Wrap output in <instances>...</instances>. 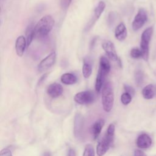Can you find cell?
<instances>
[{"label": "cell", "mask_w": 156, "mask_h": 156, "mask_svg": "<svg viewBox=\"0 0 156 156\" xmlns=\"http://www.w3.org/2000/svg\"><path fill=\"white\" fill-rule=\"evenodd\" d=\"M61 82L65 85H73L77 82V79L73 74L66 73L62 75L60 77Z\"/></svg>", "instance_id": "cell-17"}, {"label": "cell", "mask_w": 156, "mask_h": 156, "mask_svg": "<svg viewBox=\"0 0 156 156\" xmlns=\"http://www.w3.org/2000/svg\"><path fill=\"white\" fill-rule=\"evenodd\" d=\"M56 60V53L52 52L43 59L38 65V71L42 73L50 68L55 63Z\"/></svg>", "instance_id": "cell-7"}, {"label": "cell", "mask_w": 156, "mask_h": 156, "mask_svg": "<svg viewBox=\"0 0 156 156\" xmlns=\"http://www.w3.org/2000/svg\"><path fill=\"white\" fill-rule=\"evenodd\" d=\"M124 90L126 91V93L130 94L132 96H134V94H135V90H134V88L132 87H131V86H130L129 85L125 84L124 85Z\"/></svg>", "instance_id": "cell-26"}, {"label": "cell", "mask_w": 156, "mask_h": 156, "mask_svg": "<svg viewBox=\"0 0 156 156\" xmlns=\"http://www.w3.org/2000/svg\"><path fill=\"white\" fill-rule=\"evenodd\" d=\"M94 94L90 91H83L79 92L76 94L74 98L75 102L81 105L91 104L94 101Z\"/></svg>", "instance_id": "cell-5"}, {"label": "cell", "mask_w": 156, "mask_h": 156, "mask_svg": "<svg viewBox=\"0 0 156 156\" xmlns=\"http://www.w3.org/2000/svg\"><path fill=\"white\" fill-rule=\"evenodd\" d=\"M136 143L139 148L147 149L151 146L152 141L149 135L144 133L138 136Z\"/></svg>", "instance_id": "cell-9"}, {"label": "cell", "mask_w": 156, "mask_h": 156, "mask_svg": "<svg viewBox=\"0 0 156 156\" xmlns=\"http://www.w3.org/2000/svg\"><path fill=\"white\" fill-rule=\"evenodd\" d=\"M115 126L113 124H110L107 130L104 138L99 142L96 147V152L98 156H103L111 146L115 135Z\"/></svg>", "instance_id": "cell-2"}, {"label": "cell", "mask_w": 156, "mask_h": 156, "mask_svg": "<svg viewBox=\"0 0 156 156\" xmlns=\"http://www.w3.org/2000/svg\"><path fill=\"white\" fill-rule=\"evenodd\" d=\"M62 93L63 87L60 84L57 83H52L47 88L48 94L52 98H56L60 96Z\"/></svg>", "instance_id": "cell-10"}, {"label": "cell", "mask_w": 156, "mask_h": 156, "mask_svg": "<svg viewBox=\"0 0 156 156\" xmlns=\"http://www.w3.org/2000/svg\"><path fill=\"white\" fill-rule=\"evenodd\" d=\"M34 27L35 26H34L33 24H30L26 29V41L27 46H29L34 38Z\"/></svg>", "instance_id": "cell-20"}, {"label": "cell", "mask_w": 156, "mask_h": 156, "mask_svg": "<svg viewBox=\"0 0 156 156\" xmlns=\"http://www.w3.org/2000/svg\"><path fill=\"white\" fill-rule=\"evenodd\" d=\"M0 156H12V154L9 149L5 148L1 150L0 152Z\"/></svg>", "instance_id": "cell-28"}, {"label": "cell", "mask_w": 156, "mask_h": 156, "mask_svg": "<svg viewBox=\"0 0 156 156\" xmlns=\"http://www.w3.org/2000/svg\"><path fill=\"white\" fill-rule=\"evenodd\" d=\"M26 46H27V45L26 38L23 35L19 36L16 40L15 46L16 54L19 57L23 56Z\"/></svg>", "instance_id": "cell-11"}, {"label": "cell", "mask_w": 156, "mask_h": 156, "mask_svg": "<svg viewBox=\"0 0 156 156\" xmlns=\"http://www.w3.org/2000/svg\"><path fill=\"white\" fill-rule=\"evenodd\" d=\"M102 47L105 51L106 55L110 60L115 62L119 61V59L118 58L117 54L116 52L114 44L112 42L110 41H105L103 43V44H102Z\"/></svg>", "instance_id": "cell-8"}, {"label": "cell", "mask_w": 156, "mask_h": 156, "mask_svg": "<svg viewBox=\"0 0 156 156\" xmlns=\"http://www.w3.org/2000/svg\"><path fill=\"white\" fill-rule=\"evenodd\" d=\"M153 33L152 27L146 28L141 34L140 49L142 52V58L147 61L149 58V44Z\"/></svg>", "instance_id": "cell-4"}, {"label": "cell", "mask_w": 156, "mask_h": 156, "mask_svg": "<svg viewBox=\"0 0 156 156\" xmlns=\"http://www.w3.org/2000/svg\"><path fill=\"white\" fill-rule=\"evenodd\" d=\"M105 8V4L104 1H99L98 4L97 5V6L95 7L94 10V15H93V17L92 20L89 23V26L87 28H90L92 26V25H93V24L96 22V20H98L99 17L101 16V14L102 13V12H104V9Z\"/></svg>", "instance_id": "cell-12"}, {"label": "cell", "mask_w": 156, "mask_h": 156, "mask_svg": "<svg viewBox=\"0 0 156 156\" xmlns=\"http://www.w3.org/2000/svg\"><path fill=\"white\" fill-rule=\"evenodd\" d=\"M82 72L83 77L86 79L90 77V76H91L92 73V66L88 62L84 60L82 66Z\"/></svg>", "instance_id": "cell-19"}, {"label": "cell", "mask_w": 156, "mask_h": 156, "mask_svg": "<svg viewBox=\"0 0 156 156\" xmlns=\"http://www.w3.org/2000/svg\"><path fill=\"white\" fill-rule=\"evenodd\" d=\"M43 156H51V153L49 152H46L44 154H43Z\"/></svg>", "instance_id": "cell-32"}, {"label": "cell", "mask_w": 156, "mask_h": 156, "mask_svg": "<svg viewBox=\"0 0 156 156\" xmlns=\"http://www.w3.org/2000/svg\"><path fill=\"white\" fill-rule=\"evenodd\" d=\"M142 95L146 99H151L156 95V86L149 84L144 87L142 90Z\"/></svg>", "instance_id": "cell-14"}, {"label": "cell", "mask_w": 156, "mask_h": 156, "mask_svg": "<svg viewBox=\"0 0 156 156\" xmlns=\"http://www.w3.org/2000/svg\"><path fill=\"white\" fill-rule=\"evenodd\" d=\"M132 96L130 94L125 92L121 96V101L122 104L126 105H128L132 101Z\"/></svg>", "instance_id": "cell-24"}, {"label": "cell", "mask_w": 156, "mask_h": 156, "mask_svg": "<svg viewBox=\"0 0 156 156\" xmlns=\"http://www.w3.org/2000/svg\"><path fill=\"white\" fill-rule=\"evenodd\" d=\"M104 124H105L104 120L102 119H99L97 120L92 126L91 131L94 140L99 136L102 130V129L104 126Z\"/></svg>", "instance_id": "cell-15"}, {"label": "cell", "mask_w": 156, "mask_h": 156, "mask_svg": "<svg viewBox=\"0 0 156 156\" xmlns=\"http://www.w3.org/2000/svg\"><path fill=\"white\" fill-rule=\"evenodd\" d=\"M127 35V31L125 24L123 23H119L115 28V36L119 41H123L126 39Z\"/></svg>", "instance_id": "cell-13"}, {"label": "cell", "mask_w": 156, "mask_h": 156, "mask_svg": "<svg viewBox=\"0 0 156 156\" xmlns=\"http://www.w3.org/2000/svg\"><path fill=\"white\" fill-rule=\"evenodd\" d=\"M82 116H80V115H77V116H76V119H75V122L74 124H77V126L74 125V132H75V134L76 133H79L80 131V129L82 128Z\"/></svg>", "instance_id": "cell-23"}, {"label": "cell", "mask_w": 156, "mask_h": 156, "mask_svg": "<svg viewBox=\"0 0 156 156\" xmlns=\"http://www.w3.org/2000/svg\"><path fill=\"white\" fill-rule=\"evenodd\" d=\"M99 71L102 72L104 75H107L110 71V63L108 58L105 56H101L99 59Z\"/></svg>", "instance_id": "cell-16"}, {"label": "cell", "mask_w": 156, "mask_h": 156, "mask_svg": "<svg viewBox=\"0 0 156 156\" xmlns=\"http://www.w3.org/2000/svg\"><path fill=\"white\" fill-rule=\"evenodd\" d=\"M47 75H48V73H45L43 76H42L40 77V79L39 80H38V84H39V85H40V83H41L43 81H44L45 79H46V77H47Z\"/></svg>", "instance_id": "cell-31"}, {"label": "cell", "mask_w": 156, "mask_h": 156, "mask_svg": "<svg viewBox=\"0 0 156 156\" xmlns=\"http://www.w3.org/2000/svg\"><path fill=\"white\" fill-rule=\"evenodd\" d=\"M83 156H95L93 146L91 144H88L85 146Z\"/></svg>", "instance_id": "cell-22"}, {"label": "cell", "mask_w": 156, "mask_h": 156, "mask_svg": "<svg viewBox=\"0 0 156 156\" xmlns=\"http://www.w3.org/2000/svg\"><path fill=\"white\" fill-rule=\"evenodd\" d=\"M130 55L133 58H139L143 57L141 49H139L137 48H134L132 49V50L130 51Z\"/></svg>", "instance_id": "cell-25"}, {"label": "cell", "mask_w": 156, "mask_h": 156, "mask_svg": "<svg viewBox=\"0 0 156 156\" xmlns=\"http://www.w3.org/2000/svg\"><path fill=\"white\" fill-rule=\"evenodd\" d=\"M114 102V93L110 82H106L102 90V104L105 112L111 111Z\"/></svg>", "instance_id": "cell-3"}, {"label": "cell", "mask_w": 156, "mask_h": 156, "mask_svg": "<svg viewBox=\"0 0 156 156\" xmlns=\"http://www.w3.org/2000/svg\"><path fill=\"white\" fill-rule=\"evenodd\" d=\"M105 77V75H104L102 72L98 70L95 82V90L98 93H99L102 88L103 87Z\"/></svg>", "instance_id": "cell-18"}, {"label": "cell", "mask_w": 156, "mask_h": 156, "mask_svg": "<svg viewBox=\"0 0 156 156\" xmlns=\"http://www.w3.org/2000/svg\"><path fill=\"white\" fill-rule=\"evenodd\" d=\"M147 20V16L146 10L143 8L140 9L137 14L135 15L132 24L133 30L135 31L139 30L145 24Z\"/></svg>", "instance_id": "cell-6"}, {"label": "cell", "mask_w": 156, "mask_h": 156, "mask_svg": "<svg viewBox=\"0 0 156 156\" xmlns=\"http://www.w3.org/2000/svg\"><path fill=\"white\" fill-rule=\"evenodd\" d=\"M134 156H147L146 154L140 149H136L134 151Z\"/></svg>", "instance_id": "cell-29"}, {"label": "cell", "mask_w": 156, "mask_h": 156, "mask_svg": "<svg viewBox=\"0 0 156 156\" xmlns=\"http://www.w3.org/2000/svg\"><path fill=\"white\" fill-rule=\"evenodd\" d=\"M134 77H135V81L136 85L138 87L141 86V85L143 83L144 78L143 72L140 69L136 70L135 73Z\"/></svg>", "instance_id": "cell-21"}, {"label": "cell", "mask_w": 156, "mask_h": 156, "mask_svg": "<svg viewBox=\"0 0 156 156\" xmlns=\"http://www.w3.org/2000/svg\"><path fill=\"white\" fill-rule=\"evenodd\" d=\"M67 156H76L75 151L74 149H69L68 150V151Z\"/></svg>", "instance_id": "cell-30"}, {"label": "cell", "mask_w": 156, "mask_h": 156, "mask_svg": "<svg viewBox=\"0 0 156 156\" xmlns=\"http://www.w3.org/2000/svg\"><path fill=\"white\" fill-rule=\"evenodd\" d=\"M72 0H61L60 1V5L62 9H67L69 6Z\"/></svg>", "instance_id": "cell-27"}, {"label": "cell", "mask_w": 156, "mask_h": 156, "mask_svg": "<svg viewBox=\"0 0 156 156\" xmlns=\"http://www.w3.org/2000/svg\"><path fill=\"white\" fill-rule=\"evenodd\" d=\"M54 20L52 16L46 15L43 16L34 27V38H41L46 37L52 29Z\"/></svg>", "instance_id": "cell-1"}]
</instances>
